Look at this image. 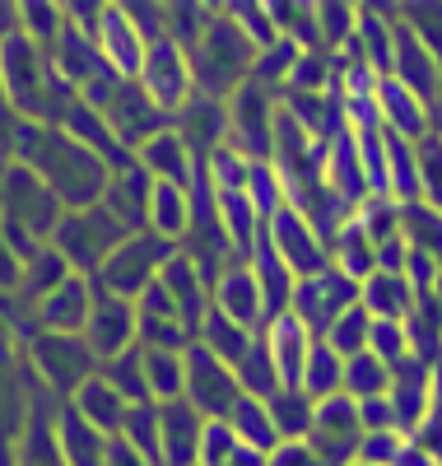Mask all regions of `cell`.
Listing matches in <instances>:
<instances>
[{"label":"cell","mask_w":442,"mask_h":466,"mask_svg":"<svg viewBox=\"0 0 442 466\" xmlns=\"http://www.w3.org/2000/svg\"><path fill=\"white\" fill-rule=\"evenodd\" d=\"M10 159L24 164L37 182H43L61 201V210L98 206L103 187L112 177L85 145L70 140L61 127H47V122H19L15 136H10Z\"/></svg>","instance_id":"cell-1"},{"label":"cell","mask_w":442,"mask_h":466,"mask_svg":"<svg viewBox=\"0 0 442 466\" xmlns=\"http://www.w3.org/2000/svg\"><path fill=\"white\" fill-rule=\"evenodd\" d=\"M252 61H256V47H252L247 37L233 28V19H228V15H219V5H215V19L206 24L200 43L186 52V66H191V85H196V94L228 103V94H233V89H243V85H247Z\"/></svg>","instance_id":"cell-2"},{"label":"cell","mask_w":442,"mask_h":466,"mask_svg":"<svg viewBox=\"0 0 442 466\" xmlns=\"http://www.w3.org/2000/svg\"><path fill=\"white\" fill-rule=\"evenodd\" d=\"M173 252H177V243L154 238L149 228L126 233V238L112 248V257L94 270V294H107V299H126V303H136V299L158 280V270H164V261H168Z\"/></svg>","instance_id":"cell-3"},{"label":"cell","mask_w":442,"mask_h":466,"mask_svg":"<svg viewBox=\"0 0 442 466\" xmlns=\"http://www.w3.org/2000/svg\"><path fill=\"white\" fill-rule=\"evenodd\" d=\"M122 238H126V228L116 224L103 206H89V210H65L47 243L56 248V257L75 270V276L94 280V270L112 257V248Z\"/></svg>","instance_id":"cell-4"},{"label":"cell","mask_w":442,"mask_h":466,"mask_svg":"<svg viewBox=\"0 0 442 466\" xmlns=\"http://www.w3.org/2000/svg\"><path fill=\"white\" fill-rule=\"evenodd\" d=\"M28 360L43 378V392L56 397L61 406L79 392V382H89L98 373V360L89 355V345L79 336H47V331H33L28 340Z\"/></svg>","instance_id":"cell-5"},{"label":"cell","mask_w":442,"mask_h":466,"mask_svg":"<svg viewBox=\"0 0 442 466\" xmlns=\"http://www.w3.org/2000/svg\"><path fill=\"white\" fill-rule=\"evenodd\" d=\"M243 397L237 392V378L224 360H215L206 345H186L182 350V401L200 415V420H224L233 410V401Z\"/></svg>","instance_id":"cell-6"},{"label":"cell","mask_w":442,"mask_h":466,"mask_svg":"<svg viewBox=\"0 0 442 466\" xmlns=\"http://www.w3.org/2000/svg\"><path fill=\"white\" fill-rule=\"evenodd\" d=\"M224 107H228V140L224 145H233L252 164H270V131H275V112H279L270 89L243 85L228 94Z\"/></svg>","instance_id":"cell-7"},{"label":"cell","mask_w":442,"mask_h":466,"mask_svg":"<svg viewBox=\"0 0 442 466\" xmlns=\"http://www.w3.org/2000/svg\"><path fill=\"white\" fill-rule=\"evenodd\" d=\"M349 303H358V285L354 280H345L340 270H321V276H307V280H294V289H289V308L285 313H294L298 322H303V331L312 336V340H321L326 336V327L345 313Z\"/></svg>","instance_id":"cell-8"},{"label":"cell","mask_w":442,"mask_h":466,"mask_svg":"<svg viewBox=\"0 0 442 466\" xmlns=\"http://www.w3.org/2000/svg\"><path fill=\"white\" fill-rule=\"evenodd\" d=\"M136 85L154 98V107L164 112V116H173V112L196 94V85H191V66H186V52L173 43L168 33H164V37H154V43H145V61H140Z\"/></svg>","instance_id":"cell-9"},{"label":"cell","mask_w":442,"mask_h":466,"mask_svg":"<svg viewBox=\"0 0 442 466\" xmlns=\"http://www.w3.org/2000/svg\"><path fill=\"white\" fill-rule=\"evenodd\" d=\"M266 238H270L279 266H285L294 280L321 276V270L331 266V257H326V238H321V233L307 224V215L294 210V206H285V210H279V215L266 224Z\"/></svg>","instance_id":"cell-10"},{"label":"cell","mask_w":442,"mask_h":466,"mask_svg":"<svg viewBox=\"0 0 442 466\" xmlns=\"http://www.w3.org/2000/svg\"><path fill=\"white\" fill-rule=\"evenodd\" d=\"M358 439H364V430H358V410L349 397H326L312 406V424H307L303 443L312 448L321 466H349Z\"/></svg>","instance_id":"cell-11"},{"label":"cell","mask_w":442,"mask_h":466,"mask_svg":"<svg viewBox=\"0 0 442 466\" xmlns=\"http://www.w3.org/2000/svg\"><path fill=\"white\" fill-rule=\"evenodd\" d=\"M98 112H103V122L112 127L116 145L131 149V154H136L149 136H158V131H168V127H173V116L158 112L154 98H149L136 80H116V89L107 94V103H103Z\"/></svg>","instance_id":"cell-12"},{"label":"cell","mask_w":442,"mask_h":466,"mask_svg":"<svg viewBox=\"0 0 442 466\" xmlns=\"http://www.w3.org/2000/svg\"><path fill=\"white\" fill-rule=\"evenodd\" d=\"M391 80L400 89H410L428 112H433V103L442 94V61L410 33V24L400 15H396V28H391Z\"/></svg>","instance_id":"cell-13"},{"label":"cell","mask_w":442,"mask_h":466,"mask_svg":"<svg viewBox=\"0 0 442 466\" xmlns=\"http://www.w3.org/2000/svg\"><path fill=\"white\" fill-rule=\"evenodd\" d=\"M210 308H215V313H224L228 322H237L243 331H252V336L266 327L261 285H256L247 261H228V266L215 270V280H210Z\"/></svg>","instance_id":"cell-14"},{"label":"cell","mask_w":442,"mask_h":466,"mask_svg":"<svg viewBox=\"0 0 442 466\" xmlns=\"http://www.w3.org/2000/svg\"><path fill=\"white\" fill-rule=\"evenodd\" d=\"M79 340L89 345V355L98 360V369L112 364L116 355H126V350H136V303L94 294L89 322H85V331H79Z\"/></svg>","instance_id":"cell-15"},{"label":"cell","mask_w":442,"mask_h":466,"mask_svg":"<svg viewBox=\"0 0 442 466\" xmlns=\"http://www.w3.org/2000/svg\"><path fill=\"white\" fill-rule=\"evenodd\" d=\"M158 289L168 294L177 322H182V327L191 331V340H196L200 318L210 313V280L200 276V266H196L186 252H173V257L164 261V270H158Z\"/></svg>","instance_id":"cell-16"},{"label":"cell","mask_w":442,"mask_h":466,"mask_svg":"<svg viewBox=\"0 0 442 466\" xmlns=\"http://www.w3.org/2000/svg\"><path fill=\"white\" fill-rule=\"evenodd\" d=\"M173 131L182 136V145L191 149L196 164H206L210 154L228 140V107L219 98H206V94H191L177 112H173Z\"/></svg>","instance_id":"cell-17"},{"label":"cell","mask_w":442,"mask_h":466,"mask_svg":"<svg viewBox=\"0 0 442 466\" xmlns=\"http://www.w3.org/2000/svg\"><path fill=\"white\" fill-rule=\"evenodd\" d=\"M89 308H94V280L65 276L28 318H33L37 331H47V336H79L85 322H89Z\"/></svg>","instance_id":"cell-18"},{"label":"cell","mask_w":442,"mask_h":466,"mask_svg":"<svg viewBox=\"0 0 442 466\" xmlns=\"http://www.w3.org/2000/svg\"><path fill=\"white\" fill-rule=\"evenodd\" d=\"M373 107H377L382 131H387V136H396V140L419 145V140H428V136H433V112H428L410 89H400V85L391 80V75H382V80H377V89H373Z\"/></svg>","instance_id":"cell-19"},{"label":"cell","mask_w":442,"mask_h":466,"mask_svg":"<svg viewBox=\"0 0 442 466\" xmlns=\"http://www.w3.org/2000/svg\"><path fill=\"white\" fill-rule=\"evenodd\" d=\"M94 47L103 52L107 70L116 80H136L140 75V61H145V37L140 28L126 19L122 5H103V19H98V33H94Z\"/></svg>","instance_id":"cell-20"},{"label":"cell","mask_w":442,"mask_h":466,"mask_svg":"<svg viewBox=\"0 0 442 466\" xmlns=\"http://www.w3.org/2000/svg\"><path fill=\"white\" fill-rule=\"evenodd\" d=\"M136 168L149 177V182H168V187H186L191 191V182H196V173H200V164L191 159V149L182 145V136L168 127V131H158V136H149L140 149H136Z\"/></svg>","instance_id":"cell-21"},{"label":"cell","mask_w":442,"mask_h":466,"mask_svg":"<svg viewBox=\"0 0 442 466\" xmlns=\"http://www.w3.org/2000/svg\"><path fill=\"white\" fill-rule=\"evenodd\" d=\"M200 430H206V420H200L182 397L158 406V466H196Z\"/></svg>","instance_id":"cell-22"},{"label":"cell","mask_w":442,"mask_h":466,"mask_svg":"<svg viewBox=\"0 0 442 466\" xmlns=\"http://www.w3.org/2000/svg\"><path fill=\"white\" fill-rule=\"evenodd\" d=\"M387 401H391V415H396V430L410 439L419 430V420L428 415V406H433V397H428V364L415 360V355L406 364H396L391 382H387Z\"/></svg>","instance_id":"cell-23"},{"label":"cell","mask_w":442,"mask_h":466,"mask_svg":"<svg viewBox=\"0 0 442 466\" xmlns=\"http://www.w3.org/2000/svg\"><path fill=\"white\" fill-rule=\"evenodd\" d=\"M149 187H154V182L131 164V168H122V173L107 177L98 206H103L116 224H122L126 233H140V228H145V215H149Z\"/></svg>","instance_id":"cell-24"},{"label":"cell","mask_w":442,"mask_h":466,"mask_svg":"<svg viewBox=\"0 0 442 466\" xmlns=\"http://www.w3.org/2000/svg\"><path fill=\"white\" fill-rule=\"evenodd\" d=\"M261 336H266V350H270V364L279 373V387H298L303 355H307V345H312V336L303 331V322L294 313H275L261 327Z\"/></svg>","instance_id":"cell-25"},{"label":"cell","mask_w":442,"mask_h":466,"mask_svg":"<svg viewBox=\"0 0 442 466\" xmlns=\"http://www.w3.org/2000/svg\"><path fill=\"white\" fill-rule=\"evenodd\" d=\"M358 308L373 322H406L415 308V289L400 270H373L368 280H358Z\"/></svg>","instance_id":"cell-26"},{"label":"cell","mask_w":442,"mask_h":466,"mask_svg":"<svg viewBox=\"0 0 442 466\" xmlns=\"http://www.w3.org/2000/svg\"><path fill=\"white\" fill-rule=\"evenodd\" d=\"M52 443H56L61 466H103V452H107V434H98L70 406H61L52 420Z\"/></svg>","instance_id":"cell-27"},{"label":"cell","mask_w":442,"mask_h":466,"mask_svg":"<svg viewBox=\"0 0 442 466\" xmlns=\"http://www.w3.org/2000/svg\"><path fill=\"white\" fill-rule=\"evenodd\" d=\"M79 420H89L98 434H107V439H116V430H122V415H126V397L116 392V387L103 378V373H94L89 382H79V392L65 401Z\"/></svg>","instance_id":"cell-28"},{"label":"cell","mask_w":442,"mask_h":466,"mask_svg":"<svg viewBox=\"0 0 442 466\" xmlns=\"http://www.w3.org/2000/svg\"><path fill=\"white\" fill-rule=\"evenodd\" d=\"M186 224H191V191L186 187H168V182H154L149 187V215H145V228L164 243H177L186 238Z\"/></svg>","instance_id":"cell-29"},{"label":"cell","mask_w":442,"mask_h":466,"mask_svg":"<svg viewBox=\"0 0 442 466\" xmlns=\"http://www.w3.org/2000/svg\"><path fill=\"white\" fill-rule=\"evenodd\" d=\"M326 257H331V270H340L345 280H368L377 270V248L368 243V233L358 228L354 219H345L331 238H326Z\"/></svg>","instance_id":"cell-30"},{"label":"cell","mask_w":442,"mask_h":466,"mask_svg":"<svg viewBox=\"0 0 442 466\" xmlns=\"http://www.w3.org/2000/svg\"><path fill=\"white\" fill-rule=\"evenodd\" d=\"M340 373H345V360L326 340H312L307 355H303V373H298V392L316 406L326 397H340Z\"/></svg>","instance_id":"cell-31"},{"label":"cell","mask_w":442,"mask_h":466,"mask_svg":"<svg viewBox=\"0 0 442 466\" xmlns=\"http://www.w3.org/2000/svg\"><path fill=\"white\" fill-rule=\"evenodd\" d=\"M65 276H75V270H70V266L56 257V248L47 243V248H37V252L19 266V285H15V294L28 303V313H33V308L43 303V299H47V294H52V289L65 280Z\"/></svg>","instance_id":"cell-32"},{"label":"cell","mask_w":442,"mask_h":466,"mask_svg":"<svg viewBox=\"0 0 442 466\" xmlns=\"http://www.w3.org/2000/svg\"><path fill=\"white\" fill-rule=\"evenodd\" d=\"M224 424L233 430V439L243 443V448H252V452H275V443H279V434H275V424H270V410H266V401H256V397H237L233 401V410L224 415Z\"/></svg>","instance_id":"cell-33"},{"label":"cell","mask_w":442,"mask_h":466,"mask_svg":"<svg viewBox=\"0 0 442 466\" xmlns=\"http://www.w3.org/2000/svg\"><path fill=\"white\" fill-rule=\"evenodd\" d=\"M233 378H237V392L243 397H256V401H270L279 392V373L270 364V350H266V336L256 331L252 345L243 350V360L233 364Z\"/></svg>","instance_id":"cell-34"},{"label":"cell","mask_w":442,"mask_h":466,"mask_svg":"<svg viewBox=\"0 0 442 466\" xmlns=\"http://www.w3.org/2000/svg\"><path fill=\"white\" fill-rule=\"evenodd\" d=\"M400 243L410 252H424L442 266V210L424 206V201H410L400 206Z\"/></svg>","instance_id":"cell-35"},{"label":"cell","mask_w":442,"mask_h":466,"mask_svg":"<svg viewBox=\"0 0 442 466\" xmlns=\"http://www.w3.org/2000/svg\"><path fill=\"white\" fill-rule=\"evenodd\" d=\"M145 369V397L154 406L182 397V350H140Z\"/></svg>","instance_id":"cell-36"},{"label":"cell","mask_w":442,"mask_h":466,"mask_svg":"<svg viewBox=\"0 0 442 466\" xmlns=\"http://www.w3.org/2000/svg\"><path fill=\"white\" fill-rule=\"evenodd\" d=\"M312 19H316V43H321V52L340 56V52L354 43L358 5H349V0H321V5H312Z\"/></svg>","instance_id":"cell-37"},{"label":"cell","mask_w":442,"mask_h":466,"mask_svg":"<svg viewBox=\"0 0 442 466\" xmlns=\"http://www.w3.org/2000/svg\"><path fill=\"white\" fill-rule=\"evenodd\" d=\"M387 197L396 206L419 201V154L410 140L387 136Z\"/></svg>","instance_id":"cell-38"},{"label":"cell","mask_w":442,"mask_h":466,"mask_svg":"<svg viewBox=\"0 0 442 466\" xmlns=\"http://www.w3.org/2000/svg\"><path fill=\"white\" fill-rule=\"evenodd\" d=\"M15 24L28 43L52 52L56 37L65 33V5H56V0H24V5H15Z\"/></svg>","instance_id":"cell-39"},{"label":"cell","mask_w":442,"mask_h":466,"mask_svg":"<svg viewBox=\"0 0 442 466\" xmlns=\"http://www.w3.org/2000/svg\"><path fill=\"white\" fill-rule=\"evenodd\" d=\"M196 345H206L215 360H224L233 369L237 360H243V350L252 345V331H243L237 322H228L224 313H215V308H210V313L200 318V327H196Z\"/></svg>","instance_id":"cell-40"},{"label":"cell","mask_w":442,"mask_h":466,"mask_svg":"<svg viewBox=\"0 0 442 466\" xmlns=\"http://www.w3.org/2000/svg\"><path fill=\"white\" fill-rule=\"evenodd\" d=\"M266 410H270V424H275L279 443H298L307 434V424H312V401L298 392V387H279V392L266 401Z\"/></svg>","instance_id":"cell-41"},{"label":"cell","mask_w":442,"mask_h":466,"mask_svg":"<svg viewBox=\"0 0 442 466\" xmlns=\"http://www.w3.org/2000/svg\"><path fill=\"white\" fill-rule=\"evenodd\" d=\"M387 382H391V369L377 364L368 350L364 355L345 360V373H340V397L349 401H368V397H387Z\"/></svg>","instance_id":"cell-42"},{"label":"cell","mask_w":442,"mask_h":466,"mask_svg":"<svg viewBox=\"0 0 442 466\" xmlns=\"http://www.w3.org/2000/svg\"><path fill=\"white\" fill-rule=\"evenodd\" d=\"M116 439H122L126 448H136L145 461L158 466V406H154V401H136V406H126Z\"/></svg>","instance_id":"cell-43"},{"label":"cell","mask_w":442,"mask_h":466,"mask_svg":"<svg viewBox=\"0 0 442 466\" xmlns=\"http://www.w3.org/2000/svg\"><path fill=\"white\" fill-rule=\"evenodd\" d=\"M349 219L368 233V243H373V248H382V243L400 238V206H396L391 197H364V201L354 206V215H349Z\"/></svg>","instance_id":"cell-44"},{"label":"cell","mask_w":442,"mask_h":466,"mask_svg":"<svg viewBox=\"0 0 442 466\" xmlns=\"http://www.w3.org/2000/svg\"><path fill=\"white\" fill-rule=\"evenodd\" d=\"M368 327H373V318L358 303H349L345 313L326 327V336H321V340H326L340 360H354V355H364V350H368Z\"/></svg>","instance_id":"cell-45"},{"label":"cell","mask_w":442,"mask_h":466,"mask_svg":"<svg viewBox=\"0 0 442 466\" xmlns=\"http://www.w3.org/2000/svg\"><path fill=\"white\" fill-rule=\"evenodd\" d=\"M243 197L252 201V210L261 215V224H270L279 210L289 206V191H285V182H279V173H275L270 164H252V173H247V187H243Z\"/></svg>","instance_id":"cell-46"},{"label":"cell","mask_w":442,"mask_h":466,"mask_svg":"<svg viewBox=\"0 0 442 466\" xmlns=\"http://www.w3.org/2000/svg\"><path fill=\"white\" fill-rule=\"evenodd\" d=\"M247 173H252V159H243L233 145H219L206 164H200V177L210 182L215 197H224V191H243L247 187Z\"/></svg>","instance_id":"cell-47"},{"label":"cell","mask_w":442,"mask_h":466,"mask_svg":"<svg viewBox=\"0 0 442 466\" xmlns=\"http://www.w3.org/2000/svg\"><path fill=\"white\" fill-rule=\"evenodd\" d=\"M210 19H215V5H186V0H177V5H164V33L173 37L182 52H191V47L200 43V33H206Z\"/></svg>","instance_id":"cell-48"},{"label":"cell","mask_w":442,"mask_h":466,"mask_svg":"<svg viewBox=\"0 0 442 466\" xmlns=\"http://www.w3.org/2000/svg\"><path fill=\"white\" fill-rule=\"evenodd\" d=\"M368 355L387 369L406 364L410 360V336H406V322H373L368 327Z\"/></svg>","instance_id":"cell-49"},{"label":"cell","mask_w":442,"mask_h":466,"mask_svg":"<svg viewBox=\"0 0 442 466\" xmlns=\"http://www.w3.org/2000/svg\"><path fill=\"white\" fill-rule=\"evenodd\" d=\"M98 373H103V378H107V382H112L116 392H122V397L131 401V406H136V401H149V397H145V369H140V345H136V350H126V355H116L112 364H103Z\"/></svg>","instance_id":"cell-50"},{"label":"cell","mask_w":442,"mask_h":466,"mask_svg":"<svg viewBox=\"0 0 442 466\" xmlns=\"http://www.w3.org/2000/svg\"><path fill=\"white\" fill-rule=\"evenodd\" d=\"M415 154H419V201L442 210V140L428 136L415 145Z\"/></svg>","instance_id":"cell-51"},{"label":"cell","mask_w":442,"mask_h":466,"mask_svg":"<svg viewBox=\"0 0 442 466\" xmlns=\"http://www.w3.org/2000/svg\"><path fill=\"white\" fill-rule=\"evenodd\" d=\"M237 448L233 430L224 420H206V430H200V452H196V466H224L228 452Z\"/></svg>","instance_id":"cell-52"},{"label":"cell","mask_w":442,"mask_h":466,"mask_svg":"<svg viewBox=\"0 0 442 466\" xmlns=\"http://www.w3.org/2000/svg\"><path fill=\"white\" fill-rule=\"evenodd\" d=\"M400 443H406V434H396V430H387V434H364V439H358V448H354V461H358V466H391L396 452H400Z\"/></svg>","instance_id":"cell-53"},{"label":"cell","mask_w":442,"mask_h":466,"mask_svg":"<svg viewBox=\"0 0 442 466\" xmlns=\"http://www.w3.org/2000/svg\"><path fill=\"white\" fill-rule=\"evenodd\" d=\"M266 466H321L312 457V448L298 439V443H275V452L266 457Z\"/></svg>","instance_id":"cell-54"},{"label":"cell","mask_w":442,"mask_h":466,"mask_svg":"<svg viewBox=\"0 0 442 466\" xmlns=\"http://www.w3.org/2000/svg\"><path fill=\"white\" fill-rule=\"evenodd\" d=\"M103 466H154V461H145L136 448H126L122 439H107V452H103Z\"/></svg>","instance_id":"cell-55"},{"label":"cell","mask_w":442,"mask_h":466,"mask_svg":"<svg viewBox=\"0 0 442 466\" xmlns=\"http://www.w3.org/2000/svg\"><path fill=\"white\" fill-rule=\"evenodd\" d=\"M406 243H400V238H391V243H382L377 248V270H400V266H406Z\"/></svg>","instance_id":"cell-56"},{"label":"cell","mask_w":442,"mask_h":466,"mask_svg":"<svg viewBox=\"0 0 442 466\" xmlns=\"http://www.w3.org/2000/svg\"><path fill=\"white\" fill-rule=\"evenodd\" d=\"M391 466H437V461H433V457H428V452H424L415 439H406V443H400V452H396V461H391Z\"/></svg>","instance_id":"cell-57"},{"label":"cell","mask_w":442,"mask_h":466,"mask_svg":"<svg viewBox=\"0 0 442 466\" xmlns=\"http://www.w3.org/2000/svg\"><path fill=\"white\" fill-rule=\"evenodd\" d=\"M224 466H266V452H252V448L237 443V448L228 452V461H224Z\"/></svg>","instance_id":"cell-58"},{"label":"cell","mask_w":442,"mask_h":466,"mask_svg":"<svg viewBox=\"0 0 442 466\" xmlns=\"http://www.w3.org/2000/svg\"><path fill=\"white\" fill-rule=\"evenodd\" d=\"M428 397H433V406H442V360L428 364Z\"/></svg>","instance_id":"cell-59"},{"label":"cell","mask_w":442,"mask_h":466,"mask_svg":"<svg viewBox=\"0 0 442 466\" xmlns=\"http://www.w3.org/2000/svg\"><path fill=\"white\" fill-rule=\"evenodd\" d=\"M10 33H19V24H15V5H0V43H5Z\"/></svg>","instance_id":"cell-60"},{"label":"cell","mask_w":442,"mask_h":466,"mask_svg":"<svg viewBox=\"0 0 442 466\" xmlns=\"http://www.w3.org/2000/svg\"><path fill=\"white\" fill-rule=\"evenodd\" d=\"M437 360H442V355H437Z\"/></svg>","instance_id":"cell-61"}]
</instances>
